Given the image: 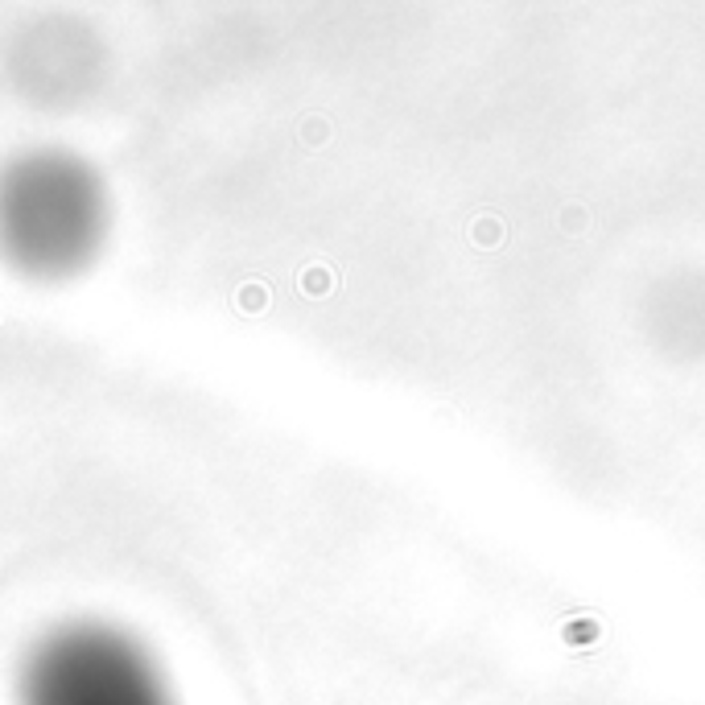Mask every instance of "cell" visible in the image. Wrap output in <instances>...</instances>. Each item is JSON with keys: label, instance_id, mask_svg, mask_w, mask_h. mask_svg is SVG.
Returning a JSON list of instances; mask_svg holds the SVG:
<instances>
[{"label": "cell", "instance_id": "6da1fadb", "mask_svg": "<svg viewBox=\"0 0 705 705\" xmlns=\"http://www.w3.org/2000/svg\"><path fill=\"white\" fill-rule=\"evenodd\" d=\"M29 705H161V693L124 648L75 640L33 668Z\"/></svg>", "mask_w": 705, "mask_h": 705}]
</instances>
